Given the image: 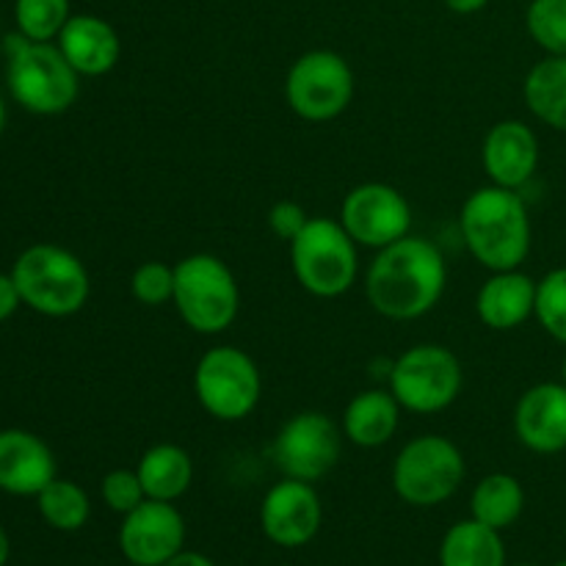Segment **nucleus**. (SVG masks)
Returning a JSON list of instances; mask_svg holds the SVG:
<instances>
[{
  "instance_id": "f257e3e1",
  "label": "nucleus",
  "mask_w": 566,
  "mask_h": 566,
  "mask_svg": "<svg viewBox=\"0 0 566 566\" xmlns=\"http://www.w3.org/2000/svg\"><path fill=\"white\" fill-rule=\"evenodd\" d=\"M446 258L429 238L407 235L379 249L365 276L370 307L390 321L431 313L446 293Z\"/></svg>"
},
{
  "instance_id": "f03ea898",
  "label": "nucleus",
  "mask_w": 566,
  "mask_h": 566,
  "mask_svg": "<svg viewBox=\"0 0 566 566\" xmlns=\"http://www.w3.org/2000/svg\"><path fill=\"white\" fill-rule=\"evenodd\" d=\"M464 243L484 269L514 271L531 252V216L523 197L512 188H479L462 205Z\"/></svg>"
},
{
  "instance_id": "7ed1b4c3",
  "label": "nucleus",
  "mask_w": 566,
  "mask_h": 566,
  "mask_svg": "<svg viewBox=\"0 0 566 566\" xmlns=\"http://www.w3.org/2000/svg\"><path fill=\"white\" fill-rule=\"evenodd\" d=\"M11 276L22 304L48 318H66L81 313L88 302V271L70 249L36 243L17 258Z\"/></svg>"
},
{
  "instance_id": "20e7f679",
  "label": "nucleus",
  "mask_w": 566,
  "mask_h": 566,
  "mask_svg": "<svg viewBox=\"0 0 566 566\" xmlns=\"http://www.w3.org/2000/svg\"><path fill=\"white\" fill-rule=\"evenodd\" d=\"M175 307L188 329L219 335L230 329L241 307V291L230 265L216 254H188L175 265Z\"/></svg>"
},
{
  "instance_id": "39448f33",
  "label": "nucleus",
  "mask_w": 566,
  "mask_h": 566,
  "mask_svg": "<svg viewBox=\"0 0 566 566\" xmlns=\"http://www.w3.org/2000/svg\"><path fill=\"white\" fill-rule=\"evenodd\" d=\"M298 285L318 298H337L357 280V243L340 221L310 219L291 241Z\"/></svg>"
},
{
  "instance_id": "423d86ee",
  "label": "nucleus",
  "mask_w": 566,
  "mask_h": 566,
  "mask_svg": "<svg viewBox=\"0 0 566 566\" xmlns=\"http://www.w3.org/2000/svg\"><path fill=\"white\" fill-rule=\"evenodd\" d=\"M464 481V457L448 437L423 434L407 442L392 464V486L409 506L431 509L451 501Z\"/></svg>"
},
{
  "instance_id": "0eeeda50",
  "label": "nucleus",
  "mask_w": 566,
  "mask_h": 566,
  "mask_svg": "<svg viewBox=\"0 0 566 566\" xmlns=\"http://www.w3.org/2000/svg\"><path fill=\"white\" fill-rule=\"evenodd\" d=\"M464 385L462 363L446 346L423 343L403 352L390 368V392L401 409L434 415L451 407Z\"/></svg>"
},
{
  "instance_id": "6e6552de",
  "label": "nucleus",
  "mask_w": 566,
  "mask_h": 566,
  "mask_svg": "<svg viewBox=\"0 0 566 566\" xmlns=\"http://www.w3.org/2000/svg\"><path fill=\"white\" fill-rule=\"evenodd\" d=\"M11 97L39 116L64 114L75 105L81 83L59 44L28 42L9 55Z\"/></svg>"
},
{
  "instance_id": "1a4fd4ad",
  "label": "nucleus",
  "mask_w": 566,
  "mask_h": 566,
  "mask_svg": "<svg viewBox=\"0 0 566 566\" xmlns=\"http://www.w3.org/2000/svg\"><path fill=\"white\" fill-rule=\"evenodd\" d=\"M193 390L208 415L224 423L249 418L263 396V379L247 352L235 346H219L202 354L193 374Z\"/></svg>"
},
{
  "instance_id": "9d476101",
  "label": "nucleus",
  "mask_w": 566,
  "mask_h": 566,
  "mask_svg": "<svg viewBox=\"0 0 566 566\" xmlns=\"http://www.w3.org/2000/svg\"><path fill=\"white\" fill-rule=\"evenodd\" d=\"M293 114L307 122H329L354 99V72L335 50H310L293 61L285 81Z\"/></svg>"
},
{
  "instance_id": "9b49d317",
  "label": "nucleus",
  "mask_w": 566,
  "mask_h": 566,
  "mask_svg": "<svg viewBox=\"0 0 566 566\" xmlns=\"http://www.w3.org/2000/svg\"><path fill=\"white\" fill-rule=\"evenodd\" d=\"M340 224L354 243L385 249L412 230V208L398 188L387 182H363L340 205Z\"/></svg>"
},
{
  "instance_id": "f8f14e48",
  "label": "nucleus",
  "mask_w": 566,
  "mask_h": 566,
  "mask_svg": "<svg viewBox=\"0 0 566 566\" xmlns=\"http://www.w3.org/2000/svg\"><path fill=\"white\" fill-rule=\"evenodd\" d=\"M340 431L324 412H298L276 434L271 457L285 479H324L340 459Z\"/></svg>"
},
{
  "instance_id": "ddd939ff",
  "label": "nucleus",
  "mask_w": 566,
  "mask_h": 566,
  "mask_svg": "<svg viewBox=\"0 0 566 566\" xmlns=\"http://www.w3.org/2000/svg\"><path fill=\"white\" fill-rule=\"evenodd\" d=\"M186 545V523L175 503L144 501L125 514L119 551L133 566H164Z\"/></svg>"
},
{
  "instance_id": "4468645a",
  "label": "nucleus",
  "mask_w": 566,
  "mask_h": 566,
  "mask_svg": "<svg viewBox=\"0 0 566 566\" xmlns=\"http://www.w3.org/2000/svg\"><path fill=\"white\" fill-rule=\"evenodd\" d=\"M321 497L313 484L285 479L269 490L260 506L263 534L280 547H302L313 542L321 528Z\"/></svg>"
},
{
  "instance_id": "2eb2a0df",
  "label": "nucleus",
  "mask_w": 566,
  "mask_h": 566,
  "mask_svg": "<svg viewBox=\"0 0 566 566\" xmlns=\"http://www.w3.org/2000/svg\"><path fill=\"white\" fill-rule=\"evenodd\" d=\"M514 434L534 453L566 451V385L542 381L514 407Z\"/></svg>"
},
{
  "instance_id": "dca6fc26",
  "label": "nucleus",
  "mask_w": 566,
  "mask_h": 566,
  "mask_svg": "<svg viewBox=\"0 0 566 566\" xmlns=\"http://www.w3.org/2000/svg\"><path fill=\"white\" fill-rule=\"evenodd\" d=\"M481 160L490 175L492 186L520 191L539 166V138L525 122L506 119L497 122L484 138Z\"/></svg>"
},
{
  "instance_id": "f3484780",
  "label": "nucleus",
  "mask_w": 566,
  "mask_h": 566,
  "mask_svg": "<svg viewBox=\"0 0 566 566\" xmlns=\"http://www.w3.org/2000/svg\"><path fill=\"white\" fill-rule=\"evenodd\" d=\"M55 475V457L42 437L22 429L0 431V490L36 497Z\"/></svg>"
},
{
  "instance_id": "a211bd4d",
  "label": "nucleus",
  "mask_w": 566,
  "mask_h": 566,
  "mask_svg": "<svg viewBox=\"0 0 566 566\" xmlns=\"http://www.w3.org/2000/svg\"><path fill=\"white\" fill-rule=\"evenodd\" d=\"M59 48L77 75L99 77L119 61L122 44L114 25L94 14H75L59 33Z\"/></svg>"
},
{
  "instance_id": "6ab92c4d",
  "label": "nucleus",
  "mask_w": 566,
  "mask_h": 566,
  "mask_svg": "<svg viewBox=\"0 0 566 566\" xmlns=\"http://www.w3.org/2000/svg\"><path fill=\"white\" fill-rule=\"evenodd\" d=\"M536 310V282L523 271H495L475 296V313L490 329L523 326Z\"/></svg>"
},
{
  "instance_id": "aec40b11",
  "label": "nucleus",
  "mask_w": 566,
  "mask_h": 566,
  "mask_svg": "<svg viewBox=\"0 0 566 566\" xmlns=\"http://www.w3.org/2000/svg\"><path fill=\"white\" fill-rule=\"evenodd\" d=\"M401 403L390 390H365L343 412V434L359 448H381L396 437Z\"/></svg>"
},
{
  "instance_id": "412c9836",
  "label": "nucleus",
  "mask_w": 566,
  "mask_h": 566,
  "mask_svg": "<svg viewBox=\"0 0 566 566\" xmlns=\"http://www.w3.org/2000/svg\"><path fill=\"white\" fill-rule=\"evenodd\" d=\"M136 473L149 501L175 503L191 486L193 459L188 457L186 448L164 442V446H153L144 453Z\"/></svg>"
},
{
  "instance_id": "4be33fe9",
  "label": "nucleus",
  "mask_w": 566,
  "mask_h": 566,
  "mask_svg": "<svg viewBox=\"0 0 566 566\" xmlns=\"http://www.w3.org/2000/svg\"><path fill=\"white\" fill-rule=\"evenodd\" d=\"M440 566H506L501 531L479 520L457 523L440 545Z\"/></svg>"
},
{
  "instance_id": "5701e85b",
  "label": "nucleus",
  "mask_w": 566,
  "mask_h": 566,
  "mask_svg": "<svg viewBox=\"0 0 566 566\" xmlns=\"http://www.w3.org/2000/svg\"><path fill=\"white\" fill-rule=\"evenodd\" d=\"M525 103L545 125L566 133V55H547L525 77Z\"/></svg>"
},
{
  "instance_id": "b1692460",
  "label": "nucleus",
  "mask_w": 566,
  "mask_h": 566,
  "mask_svg": "<svg viewBox=\"0 0 566 566\" xmlns=\"http://www.w3.org/2000/svg\"><path fill=\"white\" fill-rule=\"evenodd\" d=\"M525 509V490L514 475L492 473L475 484L473 497H470V512L473 520L490 525V528L503 531L520 520Z\"/></svg>"
},
{
  "instance_id": "393cba45",
  "label": "nucleus",
  "mask_w": 566,
  "mask_h": 566,
  "mask_svg": "<svg viewBox=\"0 0 566 566\" xmlns=\"http://www.w3.org/2000/svg\"><path fill=\"white\" fill-rule=\"evenodd\" d=\"M39 514L55 531H81L92 514V503L75 481L53 479L36 495Z\"/></svg>"
},
{
  "instance_id": "a878e982",
  "label": "nucleus",
  "mask_w": 566,
  "mask_h": 566,
  "mask_svg": "<svg viewBox=\"0 0 566 566\" xmlns=\"http://www.w3.org/2000/svg\"><path fill=\"white\" fill-rule=\"evenodd\" d=\"M70 17V0H17L14 3L17 31L25 33L31 42L59 39Z\"/></svg>"
},
{
  "instance_id": "bb28decb",
  "label": "nucleus",
  "mask_w": 566,
  "mask_h": 566,
  "mask_svg": "<svg viewBox=\"0 0 566 566\" xmlns=\"http://www.w3.org/2000/svg\"><path fill=\"white\" fill-rule=\"evenodd\" d=\"M525 25L547 55H566V0H531Z\"/></svg>"
},
{
  "instance_id": "cd10ccee",
  "label": "nucleus",
  "mask_w": 566,
  "mask_h": 566,
  "mask_svg": "<svg viewBox=\"0 0 566 566\" xmlns=\"http://www.w3.org/2000/svg\"><path fill=\"white\" fill-rule=\"evenodd\" d=\"M542 329L566 346V265L536 282V310Z\"/></svg>"
},
{
  "instance_id": "c85d7f7f",
  "label": "nucleus",
  "mask_w": 566,
  "mask_h": 566,
  "mask_svg": "<svg viewBox=\"0 0 566 566\" xmlns=\"http://www.w3.org/2000/svg\"><path fill=\"white\" fill-rule=\"evenodd\" d=\"M133 296L147 307H160V304L175 298V269L158 260L138 265L136 274L130 280Z\"/></svg>"
},
{
  "instance_id": "c756f323",
  "label": "nucleus",
  "mask_w": 566,
  "mask_h": 566,
  "mask_svg": "<svg viewBox=\"0 0 566 566\" xmlns=\"http://www.w3.org/2000/svg\"><path fill=\"white\" fill-rule=\"evenodd\" d=\"M99 495H103L105 506L119 514L133 512L147 501V492H144L136 470H114V473L105 475L103 484H99Z\"/></svg>"
},
{
  "instance_id": "7c9ffc66",
  "label": "nucleus",
  "mask_w": 566,
  "mask_h": 566,
  "mask_svg": "<svg viewBox=\"0 0 566 566\" xmlns=\"http://www.w3.org/2000/svg\"><path fill=\"white\" fill-rule=\"evenodd\" d=\"M307 221H310L307 210H304L298 202H287V199L285 202H276L269 213L271 232H274L280 241H287V243H291L293 238L304 230V224H307Z\"/></svg>"
},
{
  "instance_id": "2f4dec72",
  "label": "nucleus",
  "mask_w": 566,
  "mask_h": 566,
  "mask_svg": "<svg viewBox=\"0 0 566 566\" xmlns=\"http://www.w3.org/2000/svg\"><path fill=\"white\" fill-rule=\"evenodd\" d=\"M20 304H22V298H20V291H17L14 276L0 274V321L11 318Z\"/></svg>"
},
{
  "instance_id": "473e14b6",
  "label": "nucleus",
  "mask_w": 566,
  "mask_h": 566,
  "mask_svg": "<svg viewBox=\"0 0 566 566\" xmlns=\"http://www.w3.org/2000/svg\"><path fill=\"white\" fill-rule=\"evenodd\" d=\"M164 566H216L210 562L208 556H202V553H188V551H180L175 558H169Z\"/></svg>"
},
{
  "instance_id": "72a5a7b5",
  "label": "nucleus",
  "mask_w": 566,
  "mask_h": 566,
  "mask_svg": "<svg viewBox=\"0 0 566 566\" xmlns=\"http://www.w3.org/2000/svg\"><path fill=\"white\" fill-rule=\"evenodd\" d=\"M486 3H490V0H446L448 9L457 11V14H475V11L484 9Z\"/></svg>"
},
{
  "instance_id": "f704fd0d",
  "label": "nucleus",
  "mask_w": 566,
  "mask_h": 566,
  "mask_svg": "<svg viewBox=\"0 0 566 566\" xmlns=\"http://www.w3.org/2000/svg\"><path fill=\"white\" fill-rule=\"evenodd\" d=\"M9 553H11L9 536H6V531L0 528V566H6V562H9Z\"/></svg>"
},
{
  "instance_id": "c9c22d12",
  "label": "nucleus",
  "mask_w": 566,
  "mask_h": 566,
  "mask_svg": "<svg viewBox=\"0 0 566 566\" xmlns=\"http://www.w3.org/2000/svg\"><path fill=\"white\" fill-rule=\"evenodd\" d=\"M3 127H6V105L3 99H0V133H3Z\"/></svg>"
},
{
  "instance_id": "e433bc0d",
  "label": "nucleus",
  "mask_w": 566,
  "mask_h": 566,
  "mask_svg": "<svg viewBox=\"0 0 566 566\" xmlns=\"http://www.w3.org/2000/svg\"><path fill=\"white\" fill-rule=\"evenodd\" d=\"M562 379H564V385H566V357H564V365H562Z\"/></svg>"
},
{
  "instance_id": "4c0bfd02",
  "label": "nucleus",
  "mask_w": 566,
  "mask_h": 566,
  "mask_svg": "<svg viewBox=\"0 0 566 566\" xmlns=\"http://www.w3.org/2000/svg\"><path fill=\"white\" fill-rule=\"evenodd\" d=\"M556 566H566V562H558V564H556Z\"/></svg>"
},
{
  "instance_id": "58836bf2",
  "label": "nucleus",
  "mask_w": 566,
  "mask_h": 566,
  "mask_svg": "<svg viewBox=\"0 0 566 566\" xmlns=\"http://www.w3.org/2000/svg\"><path fill=\"white\" fill-rule=\"evenodd\" d=\"M520 566H531V564H520Z\"/></svg>"
}]
</instances>
